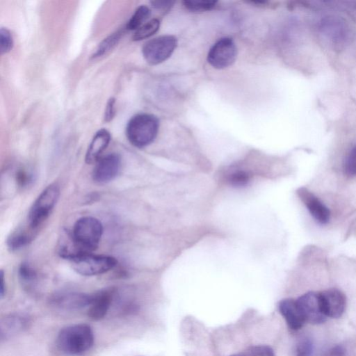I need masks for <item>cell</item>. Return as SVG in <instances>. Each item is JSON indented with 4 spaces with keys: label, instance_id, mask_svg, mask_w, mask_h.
Wrapping results in <instances>:
<instances>
[{
    "label": "cell",
    "instance_id": "1",
    "mask_svg": "<svg viewBox=\"0 0 356 356\" xmlns=\"http://www.w3.org/2000/svg\"><path fill=\"white\" fill-rule=\"evenodd\" d=\"M94 334L87 324L67 326L59 332L57 345L61 352L67 355H81L92 346Z\"/></svg>",
    "mask_w": 356,
    "mask_h": 356
},
{
    "label": "cell",
    "instance_id": "2",
    "mask_svg": "<svg viewBox=\"0 0 356 356\" xmlns=\"http://www.w3.org/2000/svg\"><path fill=\"white\" fill-rule=\"evenodd\" d=\"M159 128V121L155 115L139 113L129 120L126 127V136L132 145L142 148L154 140Z\"/></svg>",
    "mask_w": 356,
    "mask_h": 356
},
{
    "label": "cell",
    "instance_id": "3",
    "mask_svg": "<svg viewBox=\"0 0 356 356\" xmlns=\"http://www.w3.org/2000/svg\"><path fill=\"white\" fill-rule=\"evenodd\" d=\"M71 234L83 253H92L99 245L103 234V225L94 217H82L76 221Z\"/></svg>",
    "mask_w": 356,
    "mask_h": 356
},
{
    "label": "cell",
    "instance_id": "4",
    "mask_svg": "<svg viewBox=\"0 0 356 356\" xmlns=\"http://www.w3.org/2000/svg\"><path fill=\"white\" fill-rule=\"evenodd\" d=\"M60 196L59 186H47L33 203L28 215L29 227L34 231L48 218Z\"/></svg>",
    "mask_w": 356,
    "mask_h": 356
},
{
    "label": "cell",
    "instance_id": "5",
    "mask_svg": "<svg viewBox=\"0 0 356 356\" xmlns=\"http://www.w3.org/2000/svg\"><path fill=\"white\" fill-rule=\"evenodd\" d=\"M74 270L83 276H94L105 273L118 264L113 257L88 253L71 261Z\"/></svg>",
    "mask_w": 356,
    "mask_h": 356
},
{
    "label": "cell",
    "instance_id": "6",
    "mask_svg": "<svg viewBox=\"0 0 356 356\" xmlns=\"http://www.w3.org/2000/svg\"><path fill=\"white\" fill-rule=\"evenodd\" d=\"M177 45V40L175 36H159L144 44L142 48L143 56L149 64L158 65L170 58Z\"/></svg>",
    "mask_w": 356,
    "mask_h": 356
},
{
    "label": "cell",
    "instance_id": "7",
    "mask_svg": "<svg viewBox=\"0 0 356 356\" xmlns=\"http://www.w3.org/2000/svg\"><path fill=\"white\" fill-rule=\"evenodd\" d=\"M237 56L234 42L229 38L218 40L209 49L208 63L214 68L224 69L232 65Z\"/></svg>",
    "mask_w": 356,
    "mask_h": 356
},
{
    "label": "cell",
    "instance_id": "8",
    "mask_svg": "<svg viewBox=\"0 0 356 356\" xmlns=\"http://www.w3.org/2000/svg\"><path fill=\"white\" fill-rule=\"evenodd\" d=\"M321 33L336 46H343L350 38V27L341 17L328 15L319 22Z\"/></svg>",
    "mask_w": 356,
    "mask_h": 356
},
{
    "label": "cell",
    "instance_id": "9",
    "mask_svg": "<svg viewBox=\"0 0 356 356\" xmlns=\"http://www.w3.org/2000/svg\"><path fill=\"white\" fill-rule=\"evenodd\" d=\"M296 302L305 322L319 324L326 320L320 293L308 292L300 296Z\"/></svg>",
    "mask_w": 356,
    "mask_h": 356
},
{
    "label": "cell",
    "instance_id": "10",
    "mask_svg": "<svg viewBox=\"0 0 356 356\" xmlns=\"http://www.w3.org/2000/svg\"><path fill=\"white\" fill-rule=\"evenodd\" d=\"M121 168V157L116 153L108 154L100 158L95 164L92 177L97 184H106L113 180Z\"/></svg>",
    "mask_w": 356,
    "mask_h": 356
},
{
    "label": "cell",
    "instance_id": "11",
    "mask_svg": "<svg viewBox=\"0 0 356 356\" xmlns=\"http://www.w3.org/2000/svg\"><path fill=\"white\" fill-rule=\"evenodd\" d=\"M92 294L78 292L60 293L54 295L51 302L56 307L65 310H79L88 307Z\"/></svg>",
    "mask_w": 356,
    "mask_h": 356
},
{
    "label": "cell",
    "instance_id": "12",
    "mask_svg": "<svg viewBox=\"0 0 356 356\" xmlns=\"http://www.w3.org/2000/svg\"><path fill=\"white\" fill-rule=\"evenodd\" d=\"M321 305L325 316L331 318L340 317L345 309L344 294L337 289H330L320 293Z\"/></svg>",
    "mask_w": 356,
    "mask_h": 356
},
{
    "label": "cell",
    "instance_id": "13",
    "mask_svg": "<svg viewBox=\"0 0 356 356\" xmlns=\"http://www.w3.org/2000/svg\"><path fill=\"white\" fill-rule=\"evenodd\" d=\"M113 288L102 289L92 293V302L88 307V315L92 320L103 318L108 312L115 296Z\"/></svg>",
    "mask_w": 356,
    "mask_h": 356
},
{
    "label": "cell",
    "instance_id": "14",
    "mask_svg": "<svg viewBox=\"0 0 356 356\" xmlns=\"http://www.w3.org/2000/svg\"><path fill=\"white\" fill-rule=\"evenodd\" d=\"M298 194L313 218L321 224H325L330 219V211L312 193L305 188H300Z\"/></svg>",
    "mask_w": 356,
    "mask_h": 356
},
{
    "label": "cell",
    "instance_id": "15",
    "mask_svg": "<svg viewBox=\"0 0 356 356\" xmlns=\"http://www.w3.org/2000/svg\"><path fill=\"white\" fill-rule=\"evenodd\" d=\"M111 140V134L105 129H101L94 135L86 151L85 160L88 164L97 163L102 154L107 148Z\"/></svg>",
    "mask_w": 356,
    "mask_h": 356
},
{
    "label": "cell",
    "instance_id": "16",
    "mask_svg": "<svg viewBox=\"0 0 356 356\" xmlns=\"http://www.w3.org/2000/svg\"><path fill=\"white\" fill-rule=\"evenodd\" d=\"M278 307L281 314L292 330H298L305 323V321L296 300L291 298L283 299L280 301Z\"/></svg>",
    "mask_w": 356,
    "mask_h": 356
},
{
    "label": "cell",
    "instance_id": "17",
    "mask_svg": "<svg viewBox=\"0 0 356 356\" xmlns=\"http://www.w3.org/2000/svg\"><path fill=\"white\" fill-rule=\"evenodd\" d=\"M35 232L29 227L27 229H21L13 232L7 238V246L11 251L26 247L33 241Z\"/></svg>",
    "mask_w": 356,
    "mask_h": 356
},
{
    "label": "cell",
    "instance_id": "18",
    "mask_svg": "<svg viewBox=\"0 0 356 356\" xmlns=\"http://www.w3.org/2000/svg\"><path fill=\"white\" fill-rule=\"evenodd\" d=\"M27 320L19 314H10L1 323V338H7L25 327Z\"/></svg>",
    "mask_w": 356,
    "mask_h": 356
},
{
    "label": "cell",
    "instance_id": "19",
    "mask_svg": "<svg viewBox=\"0 0 356 356\" xmlns=\"http://www.w3.org/2000/svg\"><path fill=\"white\" fill-rule=\"evenodd\" d=\"M150 15L151 10L147 6L144 5L139 6L127 22V29L136 31L144 24L143 23L149 17Z\"/></svg>",
    "mask_w": 356,
    "mask_h": 356
},
{
    "label": "cell",
    "instance_id": "20",
    "mask_svg": "<svg viewBox=\"0 0 356 356\" xmlns=\"http://www.w3.org/2000/svg\"><path fill=\"white\" fill-rule=\"evenodd\" d=\"M160 26L158 19H152L138 28L132 36V40L139 41L147 38L157 32Z\"/></svg>",
    "mask_w": 356,
    "mask_h": 356
},
{
    "label": "cell",
    "instance_id": "21",
    "mask_svg": "<svg viewBox=\"0 0 356 356\" xmlns=\"http://www.w3.org/2000/svg\"><path fill=\"white\" fill-rule=\"evenodd\" d=\"M122 32L118 31L105 38L98 46L92 57H99L109 51L120 40Z\"/></svg>",
    "mask_w": 356,
    "mask_h": 356
},
{
    "label": "cell",
    "instance_id": "22",
    "mask_svg": "<svg viewBox=\"0 0 356 356\" xmlns=\"http://www.w3.org/2000/svg\"><path fill=\"white\" fill-rule=\"evenodd\" d=\"M183 3L186 8L193 12H202L213 8L216 1L213 0H184Z\"/></svg>",
    "mask_w": 356,
    "mask_h": 356
},
{
    "label": "cell",
    "instance_id": "23",
    "mask_svg": "<svg viewBox=\"0 0 356 356\" xmlns=\"http://www.w3.org/2000/svg\"><path fill=\"white\" fill-rule=\"evenodd\" d=\"M18 274L22 282L26 285L33 284L37 279L35 270L26 262L21 264Z\"/></svg>",
    "mask_w": 356,
    "mask_h": 356
},
{
    "label": "cell",
    "instance_id": "24",
    "mask_svg": "<svg viewBox=\"0 0 356 356\" xmlns=\"http://www.w3.org/2000/svg\"><path fill=\"white\" fill-rule=\"evenodd\" d=\"M249 174L243 170H238L231 173L228 177V181L230 185L235 187H243L250 181Z\"/></svg>",
    "mask_w": 356,
    "mask_h": 356
},
{
    "label": "cell",
    "instance_id": "25",
    "mask_svg": "<svg viewBox=\"0 0 356 356\" xmlns=\"http://www.w3.org/2000/svg\"><path fill=\"white\" fill-rule=\"evenodd\" d=\"M343 169L347 175H356V145L351 148L346 156L344 161Z\"/></svg>",
    "mask_w": 356,
    "mask_h": 356
},
{
    "label": "cell",
    "instance_id": "26",
    "mask_svg": "<svg viewBox=\"0 0 356 356\" xmlns=\"http://www.w3.org/2000/svg\"><path fill=\"white\" fill-rule=\"evenodd\" d=\"M13 46V40L9 30L6 28L0 29V51L1 54L9 52Z\"/></svg>",
    "mask_w": 356,
    "mask_h": 356
},
{
    "label": "cell",
    "instance_id": "27",
    "mask_svg": "<svg viewBox=\"0 0 356 356\" xmlns=\"http://www.w3.org/2000/svg\"><path fill=\"white\" fill-rule=\"evenodd\" d=\"M243 356H274L273 349L268 346H252L243 353Z\"/></svg>",
    "mask_w": 356,
    "mask_h": 356
},
{
    "label": "cell",
    "instance_id": "28",
    "mask_svg": "<svg viewBox=\"0 0 356 356\" xmlns=\"http://www.w3.org/2000/svg\"><path fill=\"white\" fill-rule=\"evenodd\" d=\"M313 353V343L310 339L305 338L301 339L296 349V356H312Z\"/></svg>",
    "mask_w": 356,
    "mask_h": 356
},
{
    "label": "cell",
    "instance_id": "29",
    "mask_svg": "<svg viewBox=\"0 0 356 356\" xmlns=\"http://www.w3.org/2000/svg\"><path fill=\"white\" fill-rule=\"evenodd\" d=\"M115 99L113 97H111L107 102L104 112V120L106 122H110L111 120H112L115 115Z\"/></svg>",
    "mask_w": 356,
    "mask_h": 356
},
{
    "label": "cell",
    "instance_id": "30",
    "mask_svg": "<svg viewBox=\"0 0 356 356\" xmlns=\"http://www.w3.org/2000/svg\"><path fill=\"white\" fill-rule=\"evenodd\" d=\"M16 181L19 186H25L31 181V175L24 170H19L16 174Z\"/></svg>",
    "mask_w": 356,
    "mask_h": 356
},
{
    "label": "cell",
    "instance_id": "31",
    "mask_svg": "<svg viewBox=\"0 0 356 356\" xmlns=\"http://www.w3.org/2000/svg\"><path fill=\"white\" fill-rule=\"evenodd\" d=\"M174 1L170 0H154L151 1L152 6L156 9H165L172 6Z\"/></svg>",
    "mask_w": 356,
    "mask_h": 356
},
{
    "label": "cell",
    "instance_id": "32",
    "mask_svg": "<svg viewBox=\"0 0 356 356\" xmlns=\"http://www.w3.org/2000/svg\"><path fill=\"white\" fill-rule=\"evenodd\" d=\"M345 350L341 346H336L332 348L326 356H344Z\"/></svg>",
    "mask_w": 356,
    "mask_h": 356
},
{
    "label": "cell",
    "instance_id": "33",
    "mask_svg": "<svg viewBox=\"0 0 356 356\" xmlns=\"http://www.w3.org/2000/svg\"><path fill=\"white\" fill-rule=\"evenodd\" d=\"M5 293V279L3 270L1 271L0 296L2 298Z\"/></svg>",
    "mask_w": 356,
    "mask_h": 356
},
{
    "label": "cell",
    "instance_id": "34",
    "mask_svg": "<svg viewBox=\"0 0 356 356\" xmlns=\"http://www.w3.org/2000/svg\"><path fill=\"white\" fill-rule=\"evenodd\" d=\"M230 356H243V354H234V355H232Z\"/></svg>",
    "mask_w": 356,
    "mask_h": 356
}]
</instances>
